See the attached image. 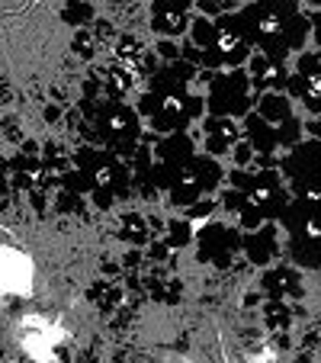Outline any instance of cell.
I'll return each instance as SVG.
<instances>
[{"mask_svg": "<svg viewBox=\"0 0 321 363\" xmlns=\"http://www.w3.org/2000/svg\"><path fill=\"white\" fill-rule=\"evenodd\" d=\"M276 132H280V151H289V148H295V145L305 138L302 135V132H305V123H302L299 116H293L286 125H280Z\"/></svg>", "mask_w": 321, "mask_h": 363, "instance_id": "obj_25", "label": "cell"}, {"mask_svg": "<svg viewBox=\"0 0 321 363\" xmlns=\"http://www.w3.org/2000/svg\"><path fill=\"white\" fill-rule=\"evenodd\" d=\"M264 289L270 299H286V296H299L302 293V283L295 267H270L264 274Z\"/></svg>", "mask_w": 321, "mask_h": 363, "instance_id": "obj_17", "label": "cell"}, {"mask_svg": "<svg viewBox=\"0 0 321 363\" xmlns=\"http://www.w3.org/2000/svg\"><path fill=\"white\" fill-rule=\"evenodd\" d=\"M228 10V4H222V0H196V13L209 16V20H215V16H222Z\"/></svg>", "mask_w": 321, "mask_h": 363, "instance_id": "obj_34", "label": "cell"}, {"mask_svg": "<svg viewBox=\"0 0 321 363\" xmlns=\"http://www.w3.org/2000/svg\"><path fill=\"white\" fill-rule=\"evenodd\" d=\"M238 10H225L222 16H215V55L222 58L225 68H244L254 55V45L244 33Z\"/></svg>", "mask_w": 321, "mask_h": 363, "instance_id": "obj_9", "label": "cell"}, {"mask_svg": "<svg viewBox=\"0 0 321 363\" xmlns=\"http://www.w3.org/2000/svg\"><path fill=\"white\" fill-rule=\"evenodd\" d=\"M241 132H244V138L251 142V148L257 151V155H283L276 125H270L266 119H260L257 113H251V116L241 123Z\"/></svg>", "mask_w": 321, "mask_h": 363, "instance_id": "obj_15", "label": "cell"}, {"mask_svg": "<svg viewBox=\"0 0 321 363\" xmlns=\"http://www.w3.org/2000/svg\"><path fill=\"white\" fill-rule=\"evenodd\" d=\"M87 199H90V203L96 206V209H110V206L116 203L119 196H116V193H106V190H94V193H90Z\"/></svg>", "mask_w": 321, "mask_h": 363, "instance_id": "obj_35", "label": "cell"}, {"mask_svg": "<svg viewBox=\"0 0 321 363\" xmlns=\"http://www.w3.org/2000/svg\"><path fill=\"white\" fill-rule=\"evenodd\" d=\"M280 174L293 196H321V138H302L295 148L283 151Z\"/></svg>", "mask_w": 321, "mask_h": 363, "instance_id": "obj_7", "label": "cell"}, {"mask_svg": "<svg viewBox=\"0 0 321 363\" xmlns=\"http://www.w3.org/2000/svg\"><path fill=\"white\" fill-rule=\"evenodd\" d=\"M186 42H193L199 52H215V20L196 13L190 23V33H186Z\"/></svg>", "mask_w": 321, "mask_h": 363, "instance_id": "obj_20", "label": "cell"}, {"mask_svg": "<svg viewBox=\"0 0 321 363\" xmlns=\"http://www.w3.org/2000/svg\"><path fill=\"white\" fill-rule=\"evenodd\" d=\"M96 16V10L90 7L87 0H64L62 7V23H68L71 29H84L90 20Z\"/></svg>", "mask_w": 321, "mask_h": 363, "instance_id": "obj_21", "label": "cell"}, {"mask_svg": "<svg viewBox=\"0 0 321 363\" xmlns=\"http://www.w3.org/2000/svg\"><path fill=\"white\" fill-rule=\"evenodd\" d=\"M215 209H219V199L203 196V199H196V203H193V206H186V209H184V216L193 222V225H196V222H209Z\"/></svg>", "mask_w": 321, "mask_h": 363, "instance_id": "obj_26", "label": "cell"}, {"mask_svg": "<svg viewBox=\"0 0 321 363\" xmlns=\"http://www.w3.org/2000/svg\"><path fill=\"white\" fill-rule=\"evenodd\" d=\"M251 184H254V171H251V167H228L225 186H235V190L251 193Z\"/></svg>", "mask_w": 321, "mask_h": 363, "instance_id": "obj_30", "label": "cell"}, {"mask_svg": "<svg viewBox=\"0 0 321 363\" xmlns=\"http://www.w3.org/2000/svg\"><path fill=\"white\" fill-rule=\"evenodd\" d=\"M52 206H55L58 213H64V216H74V213H81L84 209V196L81 193H71V190H58L55 196H52Z\"/></svg>", "mask_w": 321, "mask_h": 363, "instance_id": "obj_27", "label": "cell"}, {"mask_svg": "<svg viewBox=\"0 0 321 363\" xmlns=\"http://www.w3.org/2000/svg\"><path fill=\"white\" fill-rule=\"evenodd\" d=\"M205 113L225 116L235 123H244L257 106V90L251 84V74L244 68H222L205 84Z\"/></svg>", "mask_w": 321, "mask_h": 363, "instance_id": "obj_4", "label": "cell"}, {"mask_svg": "<svg viewBox=\"0 0 321 363\" xmlns=\"http://www.w3.org/2000/svg\"><path fill=\"white\" fill-rule=\"evenodd\" d=\"M302 77V110L312 113V116H321V62L315 71H308V74H299Z\"/></svg>", "mask_w": 321, "mask_h": 363, "instance_id": "obj_19", "label": "cell"}, {"mask_svg": "<svg viewBox=\"0 0 321 363\" xmlns=\"http://www.w3.org/2000/svg\"><path fill=\"white\" fill-rule=\"evenodd\" d=\"M247 196H251V203L266 216V222H276V225H280L283 213H286L289 203H293V190H289L286 177L280 174V167H276V171H254V184H251Z\"/></svg>", "mask_w": 321, "mask_h": 363, "instance_id": "obj_10", "label": "cell"}, {"mask_svg": "<svg viewBox=\"0 0 321 363\" xmlns=\"http://www.w3.org/2000/svg\"><path fill=\"white\" fill-rule=\"evenodd\" d=\"M161 238L171 245V251H180V247H190L193 241H196V225H193L186 216H177V219H171L164 225V232H161Z\"/></svg>", "mask_w": 321, "mask_h": 363, "instance_id": "obj_18", "label": "cell"}, {"mask_svg": "<svg viewBox=\"0 0 321 363\" xmlns=\"http://www.w3.org/2000/svg\"><path fill=\"white\" fill-rule=\"evenodd\" d=\"M90 299H94V302H103V306H110V302L119 299V289L110 286V283H96V286L90 289Z\"/></svg>", "mask_w": 321, "mask_h": 363, "instance_id": "obj_33", "label": "cell"}, {"mask_svg": "<svg viewBox=\"0 0 321 363\" xmlns=\"http://www.w3.org/2000/svg\"><path fill=\"white\" fill-rule=\"evenodd\" d=\"M193 0H151L148 26L157 39H177L184 42L193 23Z\"/></svg>", "mask_w": 321, "mask_h": 363, "instance_id": "obj_11", "label": "cell"}, {"mask_svg": "<svg viewBox=\"0 0 321 363\" xmlns=\"http://www.w3.org/2000/svg\"><path fill=\"white\" fill-rule=\"evenodd\" d=\"M96 138L106 151H113L116 158L129 161L135 155V148L145 142V123L138 116L135 106H129L125 100H106L100 103V113L94 119Z\"/></svg>", "mask_w": 321, "mask_h": 363, "instance_id": "obj_5", "label": "cell"}, {"mask_svg": "<svg viewBox=\"0 0 321 363\" xmlns=\"http://www.w3.org/2000/svg\"><path fill=\"white\" fill-rule=\"evenodd\" d=\"M244 71L251 74V84H254V90H257V96L266 94V90L286 94V84H289V77H293L289 62H274V58L264 55V52H254L251 62L244 65Z\"/></svg>", "mask_w": 321, "mask_h": 363, "instance_id": "obj_14", "label": "cell"}, {"mask_svg": "<svg viewBox=\"0 0 321 363\" xmlns=\"http://www.w3.org/2000/svg\"><path fill=\"white\" fill-rule=\"evenodd\" d=\"M238 13L254 52H264L274 62L302 55L312 42V16L302 13L295 0H247Z\"/></svg>", "mask_w": 321, "mask_h": 363, "instance_id": "obj_1", "label": "cell"}, {"mask_svg": "<svg viewBox=\"0 0 321 363\" xmlns=\"http://www.w3.org/2000/svg\"><path fill=\"white\" fill-rule=\"evenodd\" d=\"M119 238H125L129 245H135V247H142V245H148L154 235H151V222H145L142 216H125L123 219V235Z\"/></svg>", "mask_w": 321, "mask_h": 363, "instance_id": "obj_22", "label": "cell"}, {"mask_svg": "<svg viewBox=\"0 0 321 363\" xmlns=\"http://www.w3.org/2000/svg\"><path fill=\"white\" fill-rule=\"evenodd\" d=\"M254 158H257V151L251 148V142H247V138H241V142L232 148V158H228V161H232V167H251V171H254Z\"/></svg>", "mask_w": 321, "mask_h": 363, "instance_id": "obj_29", "label": "cell"}, {"mask_svg": "<svg viewBox=\"0 0 321 363\" xmlns=\"http://www.w3.org/2000/svg\"><path fill=\"white\" fill-rule=\"evenodd\" d=\"M225 177L228 174H225V167H222V161L205 155V151H199L196 158L174 177V186L167 190V196H171V203L177 206V209H186V206H193L203 196H215V193L225 186Z\"/></svg>", "mask_w": 321, "mask_h": 363, "instance_id": "obj_6", "label": "cell"}, {"mask_svg": "<svg viewBox=\"0 0 321 363\" xmlns=\"http://www.w3.org/2000/svg\"><path fill=\"white\" fill-rule=\"evenodd\" d=\"M266 225V216L260 213L254 203H247L244 209H241V216H238V228L241 232H257V228H264Z\"/></svg>", "mask_w": 321, "mask_h": 363, "instance_id": "obj_28", "label": "cell"}, {"mask_svg": "<svg viewBox=\"0 0 321 363\" xmlns=\"http://www.w3.org/2000/svg\"><path fill=\"white\" fill-rule=\"evenodd\" d=\"M199 132L203 135L199 138V148L205 151V155H212V158H232V148L244 138V132H241V123H235V119H225V116H205L203 123H199Z\"/></svg>", "mask_w": 321, "mask_h": 363, "instance_id": "obj_12", "label": "cell"}, {"mask_svg": "<svg viewBox=\"0 0 321 363\" xmlns=\"http://www.w3.org/2000/svg\"><path fill=\"white\" fill-rule=\"evenodd\" d=\"M251 203V196H247L244 190H235V186H222V193H219V206L225 209V213H232L235 219L241 216V209Z\"/></svg>", "mask_w": 321, "mask_h": 363, "instance_id": "obj_24", "label": "cell"}, {"mask_svg": "<svg viewBox=\"0 0 321 363\" xmlns=\"http://www.w3.org/2000/svg\"><path fill=\"white\" fill-rule=\"evenodd\" d=\"M135 110L142 116L145 129L154 132V135L190 132L193 125L209 116L205 113V96L186 87V84H180L164 65L154 77H148V87L142 90Z\"/></svg>", "mask_w": 321, "mask_h": 363, "instance_id": "obj_2", "label": "cell"}, {"mask_svg": "<svg viewBox=\"0 0 321 363\" xmlns=\"http://www.w3.org/2000/svg\"><path fill=\"white\" fill-rule=\"evenodd\" d=\"M312 16V42H315V48L321 52V7L315 10V13H308Z\"/></svg>", "mask_w": 321, "mask_h": 363, "instance_id": "obj_36", "label": "cell"}, {"mask_svg": "<svg viewBox=\"0 0 321 363\" xmlns=\"http://www.w3.org/2000/svg\"><path fill=\"white\" fill-rule=\"evenodd\" d=\"M145 254H148V261L164 264L167 257H171V245H167L164 238H151L148 245H145Z\"/></svg>", "mask_w": 321, "mask_h": 363, "instance_id": "obj_32", "label": "cell"}, {"mask_svg": "<svg viewBox=\"0 0 321 363\" xmlns=\"http://www.w3.org/2000/svg\"><path fill=\"white\" fill-rule=\"evenodd\" d=\"M280 225L276 222H266L264 228H257V232H244V245H241V254H244L247 261L254 264V267L260 270H270L276 264V257H280L283 251V241H280Z\"/></svg>", "mask_w": 321, "mask_h": 363, "instance_id": "obj_13", "label": "cell"}, {"mask_svg": "<svg viewBox=\"0 0 321 363\" xmlns=\"http://www.w3.org/2000/svg\"><path fill=\"white\" fill-rule=\"evenodd\" d=\"M154 52L161 55V62H164V65H171V62H177V58L184 55V42H177V39H157Z\"/></svg>", "mask_w": 321, "mask_h": 363, "instance_id": "obj_31", "label": "cell"}, {"mask_svg": "<svg viewBox=\"0 0 321 363\" xmlns=\"http://www.w3.org/2000/svg\"><path fill=\"white\" fill-rule=\"evenodd\" d=\"M244 245V232L238 225H225V222H203L196 232L199 261L215 264V267H228L241 254Z\"/></svg>", "mask_w": 321, "mask_h": 363, "instance_id": "obj_8", "label": "cell"}, {"mask_svg": "<svg viewBox=\"0 0 321 363\" xmlns=\"http://www.w3.org/2000/svg\"><path fill=\"white\" fill-rule=\"evenodd\" d=\"M293 267L321 270V196H293L280 219Z\"/></svg>", "mask_w": 321, "mask_h": 363, "instance_id": "obj_3", "label": "cell"}, {"mask_svg": "<svg viewBox=\"0 0 321 363\" xmlns=\"http://www.w3.org/2000/svg\"><path fill=\"white\" fill-rule=\"evenodd\" d=\"M260 119H266L270 125H286L289 119L295 116V100L289 94H280V90H266V94L257 96V106H254Z\"/></svg>", "mask_w": 321, "mask_h": 363, "instance_id": "obj_16", "label": "cell"}, {"mask_svg": "<svg viewBox=\"0 0 321 363\" xmlns=\"http://www.w3.org/2000/svg\"><path fill=\"white\" fill-rule=\"evenodd\" d=\"M71 48H74V55H81V58H94L96 48H100V35H96L94 29H74Z\"/></svg>", "mask_w": 321, "mask_h": 363, "instance_id": "obj_23", "label": "cell"}]
</instances>
